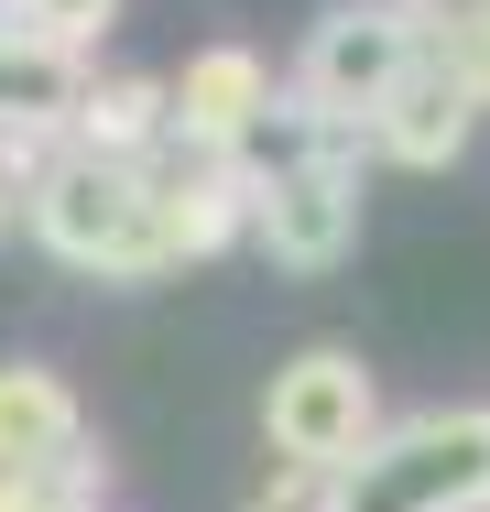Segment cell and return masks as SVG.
Instances as JSON below:
<instances>
[{
	"label": "cell",
	"mask_w": 490,
	"mask_h": 512,
	"mask_svg": "<svg viewBox=\"0 0 490 512\" xmlns=\"http://www.w3.org/2000/svg\"><path fill=\"white\" fill-rule=\"evenodd\" d=\"M469 502H490V414H425L382 458H349L327 512H469Z\"/></svg>",
	"instance_id": "obj_1"
},
{
	"label": "cell",
	"mask_w": 490,
	"mask_h": 512,
	"mask_svg": "<svg viewBox=\"0 0 490 512\" xmlns=\"http://www.w3.org/2000/svg\"><path fill=\"white\" fill-rule=\"evenodd\" d=\"M33 218H44V240L77 262V273H109V284H142V273H164V240H153V207H142V164H55L44 186H33Z\"/></svg>",
	"instance_id": "obj_2"
},
{
	"label": "cell",
	"mask_w": 490,
	"mask_h": 512,
	"mask_svg": "<svg viewBox=\"0 0 490 512\" xmlns=\"http://www.w3.org/2000/svg\"><path fill=\"white\" fill-rule=\"evenodd\" d=\"M262 436L284 447L294 469H349V458H371V371L349 360V349H305L273 371V393H262Z\"/></svg>",
	"instance_id": "obj_3"
},
{
	"label": "cell",
	"mask_w": 490,
	"mask_h": 512,
	"mask_svg": "<svg viewBox=\"0 0 490 512\" xmlns=\"http://www.w3.org/2000/svg\"><path fill=\"white\" fill-rule=\"evenodd\" d=\"M403 66H414V22H403L392 0H349V11H327V22H316V44H305V77H294V88H305L316 120H360Z\"/></svg>",
	"instance_id": "obj_4"
},
{
	"label": "cell",
	"mask_w": 490,
	"mask_h": 512,
	"mask_svg": "<svg viewBox=\"0 0 490 512\" xmlns=\"http://www.w3.org/2000/svg\"><path fill=\"white\" fill-rule=\"evenodd\" d=\"M349 240H360V175L338 153H305V164H284L262 186V251L284 273H327Z\"/></svg>",
	"instance_id": "obj_5"
},
{
	"label": "cell",
	"mask_w": 490,
	"mask_h": 512,
	"mask_svg": "<svg viewBox=\"0 0 490 512\" xmlns=\"http://www.w3.org/2000/svg\"><path fill=\"white\" fill-rule=\"evenodd\" d=\"M77 458V393L44 360H0V480H44Z\"/></svg>",
	"instance_id": "obj_6"
},
{
	"label": "cell",
	"mask_w": 490,
	"mask_h": 512,
	"mask_svg": "<svg viewBox=\"0 0 490 512\" xmlns=\"http://www.w3.org/2000/svg\"><path fill=\"white\" fill-rule=\"evenodd\" d=\"M469 88L447 77V66H403L382 99H371V142H382L392 164H447L458 142H469Z\"/></svg>",
	"instance_id": "obj_7"
},
{
	"label": "cell",
	"mask_w": 490,
	"mask_h": 512,
	"mask_svg": "<svg viewBox=\"0 0 490 512\" xmlns=\"http://www.w3.org/2000/svg\"><path fill=\"white\" fill-rule=\"evenodd\" d=\"M262 99H273V88H262V55H240V44H207L186 77H175V109H164V120L186 131L196 153H229V142L251 131V109H262Z\"/></svg>",
	"instance_id": "obj_8"
},
{
	"label": "cell",
	"mask_w": 490,
	"mask_h": 512,
	"mask_svg": "<svg viewBox=\"0 0 490 512\" xmlns=\"http://www.w3.org/2000/svg\"><path fill=\"white\" fill-rule=\"evenodd\" d=\"M77 131H88L98 164H131V153L164 131V88H153V77H109V88L77 99Z\"/></svg>",
	"instance_id": "obj_9"
},
{
	"label": "cell",
	"mask_w": 490,
	"mask_h": 512,
	"mask_svg": "<svg viewBox=\"0 0 490 512\" xmlns=\"http://www.w3.org/2000/svg\"><path fill=\"white\" fill-rule=\"evenodd\" d=\"M109 11H120V0H11V22H22V33L44 44V55H66V44H88V33L109 22Z\"/></svg>",
	"instance_id": "obj_10"
},
{
	"label": "cell",
	"mask_w": 490,
	"mask_h": 512,
	"mask_svg": "<svg viewBox=\"0 0 490 512\" xmlns=\"http://www.w3.org/2000/svg\"><path fill=\"white\" fill-rule=\"evenodd\" d=\"M0 229H11V164H0Z\"/></svg>",
	"instance_id": "obj_11"
}]
</instances>
